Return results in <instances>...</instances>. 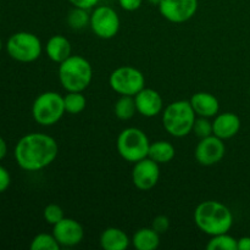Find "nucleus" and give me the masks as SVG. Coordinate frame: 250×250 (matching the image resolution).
<instances>
[{"label":"nucleus","instance_id":"nucleus-1","mask_svg":"<svg viewBox=\"0 0 250 250\" xmlns=\"http://www.w3.org/2000/svg\"><path fill=\"white\" fill-rule=\"evenodd\" d=\"M58 154L59 146L55 139L49 134L38 132L22 137L14 150L17 165L29 172L48 167L58 158Z\"/></svg>","mask_w":250,"mask_h":250},{"label":"nucleus","instance_id":"nucleus-2","mask_svg":"<svg viewBox=\"0 0 250 250\" xmlns=\"http://www.w3.org/2000/svg\"><path fill=\"white\" fill-rule=\"evenodd\" d=\"M194 222L203 233L211 237L227 233L233 225V215L222 203L207 200L195 208Z\"/></svg>","mask_w":250,"mask_h":250},{"label":"nucleus","instance_id":"nucleus-3","mask_svg":"<svg viewBox=\"0 0 250 250\" xmlns=\"http://www.w3.org/2000/svg\"><path fill=\"white\" fill-rule=\"evenodd\" d=\"M59 81L67 92H83L89 87L93 68L89 61L81 55H71L59 63Z\"/></svg>","mask_w":250,"mask_h":250},{"label":"nucleus","instance_id":"nucleus-4","mask_svg":"<svg viewBox=\"0 0 250 250\" xmlns=\"http://www.w3.org/2000/svg\"><path fill=\"white\" fill-rule=\"evenodd\" d=\"M197 119L189 100H177L163 110V125L165 131L175 138H182L193 132Z\"/></svg>","mask_w":250,"mask_h":250},{"label":"nucleus","instance_id":"nucleus-5","mask_svg":"<svg viewBox=\"0 0 250 250\" xmlns=\"http://www.w3.org/2000/svg\"><path fill=\"white\" fill-rule=\"evenodd\" d=\"M149 142L148 136L142 129L136 127L125 128L117 137L116 148L120 156L128 163H137L144 158H148Z\"/></svg>","mask_w":250,"mask_h":250},{"label":"nucleus","instance_id":"nucleus-6","mask_svg":"<svg viewBox=\"0 0 250 250\" xmlns=\"http://www.w3.org/2000/svg\"><path fill=\"white\" fill-rule=\"evenodd\" d=\"M65 112L63 97L56 92L42 93L32 105V116L41 126H53L58 124Z\"/></svg>","mask_w":250,"mask_h":250},{"label":"nucleus","instance_id":"nucleus-7","mask_svg":"<svg viewBox=\"0 0 250 250\" xmlns=\"http://www.w3.org/2000/svg\"><path fill=\"white\" fill-rule=\"evenodd\" d=\"M42 50L41 39L31 32H17L6 42L7 54L19 62H33L41 56Z\"/></svg>","mask_w":250,"mask_h":250},{"label":"nucleus","instance_id":"nucleus-8","mask_svg":"<svg viewBox=\"0 0 250 250\" xmlns=\"http://www.w3.org/2000/svg\"><path fill=\"white\" fill-rule=\"evenodd\" d=\"M109 84L117 94L134 97L146 87V77L138 68L132 66H121L111 72Z\"/></svg>","mask_w":250,"mask_h":250},{"label":"nucleus","instance_id":"nucleus-9","mask_svg":"<svg viewBox=\"0 0 250 250\" xmlns=\"http://www.w3.org/2000/svg\"><path fill=\"white\" fill-rule=\"evenodd\" d=\"M89 26L93 33L102 39H111L119 33L120 17L117 12L110 6H97L90 14Z\"/></svg>","mask_w":250,"mask_h":250},{"label":"nucleus","instance_id":"nucleus-10","mask_svg":"<svg viewBox=\"0 0 250 250\" xmlns=\"http://www.w3.org/2000/svg\"><path fill=\"white\" fill-rule=\"evenodd\" d=\"M161 16L172 23L187 22L197 14L198 0H159Z\"/></svg>","mask_w":250,"mask_h":250},{"label":"nucleus","instance_id":"nucleus-11","mask_svg":"<svg viewBox=\"0 0 250 250\" xmlns=\"http://www.w3.org/2000/svg\"><path fill=\"white\" fill-rule=\"evenodd\" d=\"M225 154H226V146L224 139L214 134L200 139L194 151L195 159L203 166L216 165L224 159Z\"/></svg>","mask_w":250,"mask_h":250},{"label":"nucleus","instance_id":"nucleus-12","mask_svg":"<svg viewBox=\"0 0 250 250\" xmlns=\"http://www.w3.org/2000/svg\"><path fill=\"white\" fill-rule=\"evenodd\" d=\"M160 178L159 164L150 158H144L134 163L132 168V182L141 190H149L156 186Z\"/></svg>","mask_w":250,"mask_h":250},{"label":"nucleus","instance_id":"nucleus-13","mask_svg":"<svg viewBox=\"0 0 250 250\" xmlns=\"http://www.w3.org/2000/svg\"><path fill=\"white\" fill-rule=\"evenodd\" d=\"M53 234L61 247H75L84 238V229L76 220L63 217L53 226Z\"/></svg>","mask_w":250,"mask_h":250},{"label":"nucleus","instance_id":"nucleus-14","mask_svg":"<svg viewBox=\"0 0 250 250\" xmlns=\"http://www.w3.org/2000/svg\"><path fill=\"white\" fill-rule=\"evenodd\" d=\"M137 112L144 117H154L164 110V102L159 92L151 88H146L134 95Z\"/></svg>","mask_w":250,"mask_h":250},{"label":"nucleus","instance_id":"nucleus-15","mask_svg":"<svg viewBox=\"0 0 250 250\" xmlns=\"http://www.w3.org/2000/svg\"><path fill=\"white\" fill-rule=\"evenodd\" d=\"M241 129V119L233 112L217 114L212 121V134L221 139H231Z\"/></svg>","mask_w":250,"mask_h":250},{"label":"nucleus","instance_id":"nucleus-16","mask_svg":"<svg viewBox=\"0 0 250 250\" xmlns=\"http://www.w3.org/2000/svg\"><path fill=\"white\" fill-rule=\"evenodd\" d=\"M189 103L197 116L210 119V117H215L219 114V100H217L216 97H214V95L208 92L195 93L189 99Z\"/></svg>","mask_w":250,"mask_h":250},{"label":"nucleus","instance_id":"nucleus-17","mask_svg":"<svg viewBox=\"0 0 250 250\" xmlns=\"http://www.w3.org/2000/svg\"><path fill=\"white\" fill-rule=\"evenodd\" d=\"M45 53L53 62L61 63L72 55V46L70 41L61 34H56L49 38L45 44Z\"/></svg>","mask_w":250,"mask_h":250},{"label":"nucleus","instance_id":"nucleus-18","mask_svg":"<svg viewBox=\"0 0 250 250\" xmlns=\"http://www.w3.org/2000/svg\"><path fill=\"white\" fill-rule=\"evenodd\" d=\"M131 239L125 231L117 227H107L100 234V247L104 250H126Z\"/></svg>","mask_w":250,"mask_h":250},{"label":"nucleus","instance_id":"nucleus-19","mask_svg":"<svg viewBox=\"0 0 250 250\" xmlns=\"http://www.w3.org/2000/svg\"><path fill=\"white\" fill-rule=\"evenodd\" d=\"M131 243L137 250H155L160 244V234L151 227H143L136 231Z\"/></svg>","mask_w":250,"mask_h":250},{"label":"nucleus","instance_id":"nucleus-20","mask_svg":"<svg viewBox=\"0 0 250 250\" xmlns=\"http://www.w3.org/2000/svg\"><path fill=\"white\" fill-rule=\"evenodd\" d=\"M176 155V149L170 142L167 141H158L150 143L149 146L148 158L154 160L155 163L160 164H167L173 160Z\"/></svg>","mask_w":250,"mask_h":250},{"label":"nucleus","instance_id":"nucleus-21","mask_svg":"<svg viewBox=\"0 0 250 250\" xmlns=\"http://www.w3.org/2000/svg\"><path fill=\"white\" fill-rule=\"evenodd\" d=\"M114 112L119 120H122V121H128V120H131L137 112L134 97L121 95L120 99L115 103Z\"/></svg>","mask_w":250,"mask_h":250},{"label":"nucleus","instance_id":"nucleus-22","mask_svg":"<svg viewBox=\"0 0 250 250\" xmlns=\"http://www.w3.org/2000/svg\"><path fill=\"white\" fill-rule=\"evenodd\" d=\"M63 105L65 111L71 115L81 114L87 106V99L82 92H67L63 97Z\"/></svg>","mask_w":250,"mask_h":250},{"label":"nucleus","instance_id":"nucleus-23","mask_svg":"<svg viewBox=\"0 0 250 250\" xmlns=\"http://www.w3.org/2000/svg\"><path fill=\"white\" fill-rule=\"evenodd\" d=\"M208 250H238V239L227 233L211 236L207 244Z\"/></svg>","mask_w":250,"mask_h":250},{"label":"nucleus","instance_id":"nucleus-24","mask_svg":"<svg viewBox=\"0 0 250 250\" xmlns=\"http://www.w3.org/2000/svg\"><path fill=\"white\" fill-rule=\"evenodd\" d=\"M90 15L88 10L81 9V7H73L67 16V23L73 31H81L85 27L89 26Z\"/></svg>","mask_w":250,"mask_h":250},{"label":"nucleus","instance_id":"nucleus-25","mask_svg":"<svg viewBox=\"0 0 250 250\" xmlns=\"http://www.w3.org/2000/svg\"><path fill=\"white\" fill-rule=\"evenodd\" d=\"M60 247L54 234L39 233L32 239L29 248L31 250H59Z\"/></svg>","mask_w":250,"mask_h":250},{"label":"nucleus","instance_id":"nucleus-26","mask_svg":"<svg viewBox=\"0 0 250 250\" xmlns=\"http://www.w3.org/2000/svg\"><path fill=\"white\" fill-rule=\"evenodd\" d=\"M43 217L44 220H45L46 224L54 226V225H56L58 222H60L61 220L65 217V215H63V210L60 205L49 204L44 208Z\"/></svg>","mask_w":250,"mask_h":250},{"label":"nucleus","instance_id":"nucleus-27","mask_svg":"<svg viewBox=\"0 0 250 250\" xmlns=\"http://www.w3.org/2000/svg\"><path fill=\"white\" fill-rule=\"evenodd\" d=\"M193 132H194L195 136L199 137L200 139L205 138V137L211 136L212 134V122L210 121L208 117L199 116L198 119H195L194 126H193Z\"/></svg>","mask_w":250,"mask_h":250},{"label":"nucleus","instance_id":"nucleus-28","mask_svg":"<svg viewBox=\"0 0 250 250\" xmlns=\"http://www.w3.org/2000/svg\"><path fill=\"white\" fill-rule=\"evenodd\" d=\"M151 229L158 232L159 234L166 233L168 231V229H170V220H168L167 216L159 215L151 222Z\"/></svg>","mask_w":250,"mask_h":250},{"label":"nucleus","instance_id":"nucleus-29","mask_svg":"<svg viewBox=\"0 0 250 250\" xmlns=\"http://www.w3.org/2000/svg\"><path fill=\"white\" fill-rule=\"evenodd\" d=\"M10 185H11V176H10V172L4 166L0 165V193H4L10 187Z\"/></svg>","mask_w":250,"mask_h":250},{"label":"nucleus","instance_id":"nucleus-30","mask_svg":"<svg viewBox=\"0 0 250 250\" xmlns=\"http://www.w3.org/2000/svg\"><path fill=\"white\" fill-rule=\"evenodd\" d=\"M119 4L125 11H136L143 4V0H119Z\"/></svg>","mask_w":250,"mask_h":250},{"label":"nucleus","instance_id":"nucleus-31","mask_svg":"<svg viewBox=\"0 0 250 250\" xmlns=\"http://www.w3.org/2000/svg\"><path fill=\"white\" fill-rule=\"evenodd\" d=\"M71 5H73V7H81V9L90 10L94 9L98 5L99 0H68Z\"/></svg>","mask_w":250,"mask_h":250},{"label":"nucleus","instance_id":"nucleus-32","mask_svg":"<svg viewBox=\"0 0 250 250\" xmlns=\"http://www.w3.org/2000/svg\"><path fill=\"white\" fill-rule=\"evenodd\" d=\"M238 250H250V237L244 236L238 239Z\"/></svg>","mask_w":250,"mask_h":250},{"label":"nucleus","instance_id":"nucleus-33","mask_svg":"<svg viewBox=\"0 0 250 250\" xmlns=\"http://www.w3.org/2000/svg\"><path fill=\"white\" fill-rule=\"evenodd\" d=\"M7 154V144L5 142V139L0 136V161L6 156Z\"/></svg>","mask_w":250,"mask_h":250},{"label":"nucleus","instance_id":"nucleus-34","mask_svg":"<svg viewBox=\"0 0 250 250\" xmlns=\"http://www.w3.org/2000/svg\"><path fill=\"white\" fill-rule=\"evenodd\" d=\"M1 49H2V42H1V38H0V53H1Z\"/></svg>","mask_w":250,"mask_h":250},{"label":"nucleus","instance_id":"nucleus-35","mask_svg":"<svg viewBox=\"0 0 250 250\" xmlns=\"http://www.w3.org/2000/svg\"><path fill=\"white\" fill-rule=\"evenodd\" d=\"M249 92H250V88H249Z\"/></svg>","mask_w":250,"mask_h":250}]
</instances>
